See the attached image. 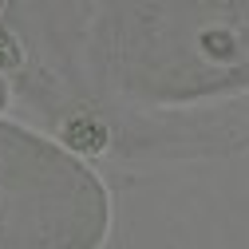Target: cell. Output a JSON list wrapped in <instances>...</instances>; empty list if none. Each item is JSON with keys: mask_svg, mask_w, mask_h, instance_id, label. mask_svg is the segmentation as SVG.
<instances>
[{"mask_svg": "<svg viewBox=\"0 0 249 249\" xmlns=\"http://www.w3.org/2000/svg\"><path fill=\"white\" fill-rule=\"evenodd\" d=\"M0 64H16V44L4 28H0Z\"/></svg>", "mask_w": 249, "mask_h": 249, "instance_id": "cell-2", "label": "cell"}, {"mask_svg": "<svg viewBox=\"0 0 249 249\" xmlns=\"http://www.w3.org/2000/svg\"><path fill=\"white\" fill-rule=\"evenodd\" d=\"M0 103H4V91H0Z\"/></svg>", "mask_w": 249, "mask_h": 249, "instance_id": "cell-3", "label": "cell"}, {"mask_svg": "<svg viewBox=\"0 0 249 249\" xmlns=\"http://www.w3.org/2000/svg\"><path fill=\"white\" fill-rule=\"evenodd\" d=\"M68 142L79 150H95V146H103V127H95L91 119H79L68 127Z\"/></svg>", "mask_w": 249, "mask_h": 249, "instance_id": "cell-1", "label": "cell"}]
</instances>
